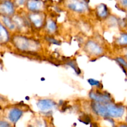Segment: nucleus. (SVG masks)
Here are the masks:
<instances>
[{"mask_svg": "<svg viewBox=\"0 0 127 127\" xmlns=\"http://www.w3.org/2000/svg\"><path fill=\"white\" fill-rule=\"evenodd\" d=\"M122 7L127 9V0H119Z\"/></svg>", "mask_w": 127, "mask_h": 127, "instance_id": "5701e85b", "label": "nucleus"}, {"mask_svg": "<svg viewBox=\"0 0 127 127\" xmlns=\"http://www.w3.org/2000/svg\"><path fill=\"white\" fill-rule=\"evenodd\" d=\"M83 1H84V2H87V3H88V2H89V0H83Z\"/></svg>", "mask_w": 127, "mask_h": 127, "instance_id": "393cba45", "label": "nucleus"}, {"mask_svg": "<svg viewBox=\"0 0 127 127\" xmlns=\"http://www.w3.org/2000/svg\"><path fill=\"white\" fill-rule=\"evenodd\" d=\"M24 111L22 109L19 107H13L9 110L8 114V118L11 122H17L23 115Z\"/></svg>", "mask_w": 127, "mask_h": 127, "instance_id": "9b49d317", "label": "nucleus"}, {"mask_svg": "<svg viewBox=\"0 0 127 127\" xmlns=\"http://www.w3.org/2000/svg\"><path fill=\"white\" fill-rule=\"evenodd\" d=\"M26 2H27V0H16V3L17 6H23Z\"/></svg>", "mask_w": 127, "mask_h": 127, "instance_id": "4be33fe9", "label": "nucleus"}, {"mask_svg": "<svg viewBox=\"0 0 127 127\" xmlns=\"http://www.w3.org/2000/svg\"><path fill=\"white\" fill-rule=\"evenodd\" d=\"M66 64H68V65L70 67H71V68L74 69V71L76 72V74H81V70L79 69V68L78 67L77 63L76 62V61L74 60H68V62L66 63Z\"/></svg>", "mask_w": 127, "mask_h": 127, "instance_id": "f3484780", "label": "nucleus"}, {"mask_svg": "<svg viewBox=\"0 0 127 127\" xmlns=\"http://www.w3.org/2000/svg\"><path fill=\"white\" fill-rule=\"evenodd\" d=\"M9 40V34L6 27L0 23V43L3 44L7 42Z\"/></svg>", "mask_w": 127, "mask_h": 127, "instance_id": "4468645a", "label": "nucleus"}, {"mask_svg": "<svg viewBox=\"0 0 127 127\" xmlns=\"http://www.w3.org/2000/svg\"><path fill=\"white\" fill-rule=\"evenodd\" d=\"M37 106L41 112H49L57 107V104L52 99H40L37 102Z\"/></svg>", "mask_w": 127, "mask_h": 127, "instance_id": "0eeeda50", "label": "nucleus"}, {"mask_svg": "<svg viewBox=\"0 0 127 127\" xmlns=\"http://www.w3.org/2000/svg\"><path fill=\"white\" fill-rule=\"evenodd\" d=\"M88 82L91 86L94 87V88H97V89H102V84L101 82L99 81L96 80L95 79H93V78H90V79H88Z\"/></svg>", "mask_w": 127, "mask_h": 127, "instance_id": "a211bd4d", "label": "nucleus"}, {"mask_svg": "<svg viewBox=\"0 0 127 127\" xmlns=\"http://www.w3.org/2000/svg\"><path fill=\"white\" fill-rule=\"evenodd\" d=\"M115 44L120 48L127 47V32H120L119 35L115 38Z\"/></svg>", "mask_w": 127, "mask_h": 127, "instance_id": "ddd939ff", "label": "nucleus"}, {"mask_svg": "<svg viewBox=\"0 0 127 127\" xmlns=\"http://www.w3.org/2000/svg\"><path fill=\"white\" fill-rule=\"evenodd\" d=\"M44 29L48 35H53L55 33L58 31V25L55 20L52 18H47Z\"/></svg>", "mask_w": 127, "mask_h": 127, "instance_id": "f8f14e48", "label": "nucleus"}, {"mask_svg": "<svg viewBox=\"0 0 127 127\" xmlns=\"http://www.w3.org/2000/svg\"><path fill=\"white\" fill-rule=\"evenodd\" d=\"M126 120H127V118H126Z\"/></svg>", "mask_w": 127, "mask_h": 127, "instance_id": "a878e982", "label": "nucleus"}, {"mask_svg": "<svg viewBox=\"0 0 127 127\" xmlns=\"http://www.w3.org/2000/svg\"><path fill=\"white\" fill-rule=\"evenodd\" d=\"M12 42L17 50L25 53H35L42 50V45L37 40L22 35L14 36Z\"/></svg>", "mask_w": 127, "mask_h": 127, "instance_id": "f257e3e1", "label": "nucleus"}, {"mask_svg": "<svg viewBox=\"0 0 127 127\" xmlns=\"http://www.w3.org/2000/svg\"><path fill=\"white\" fill-rule=\"evenodd\" d=\"M95 15L98 19L106 20L110 16L109 9L105 4H100L95 8Z\"/></svg>", "mask_w": 127, "mask_h": 127, "instance_id": "1a4fd4ad", "label": "nucleus"}, {"mask_svg": "<svg viewBox=\"0 0 127 127\" xmlns=\"http://www.w3.org/2000/svg\"><path fill=\"white\" fill-rule=\"evenodd\" d=\"M107 118L119 119L122 117L125 112L126 108L122 103H115L114 102L106 104Z\"/></svg>", "mask_w": 127, "mask_h": 127, "instance_id": "20e7f679", "label": "nucleus"}, {"mask_svg": "<svg viewBox=\"0 0 127 127\" xmlns=\"http://www.w3.org/2000/svg\"><path fill=\"white\" fill-rule=\"evenodd\" d=\"M89 97L92 101L108 104L114 102L111 94L107 91H103L101 89L94 88L89 93Z\"/></svg>", "mask_w": 127, "mask_h": 127, "instance_id": "7ed1b4c3", "label": "nucleus"}, {"mask_svg": "<svg viewBox=\"0 0 127 127\" xmlns=\"http://www.w3.org/2000/svg\"><path fill=\"white\" fill-rule=\"evenodd\" d=\"M46 39L48 41V42H50L52 44H55V45H60V42H59V40H57L56 38H53V37H51L50 35H48L46 37Z\"/></svg>", "mask_w": 127, "mask_h": 127, "instance_id": "6ab92c4d", "label": "nucleus"}, {"mask_svg": "<svg viewBox=\"0 0 127 127\" xmlns=\"http://www.w3.org/2000/svg\"><path fill=\"white\" fill-rule=\"evenodd\" d=\"M122 50V53L120 55L124 56V57H127V47H121Z\"/></svg>", "mask_w": 127, "mask_h": 127, "instance_id": "412c9836", "label": "nucleus"}, {"mask_svg": "<svg viewBox=\"0 0 127 127\" xmlns=\"http://www.w3.org/2000/svg\"><path fill=\"white\" fill-rule=\"evenodd\" d=\"M27 19L31 26L35 29L40 30L44 27L47 17L43 12H31L27 14Z\"/></svg>", "mask_w": 127, "mask_h": 127, "instance_id": "39448f33", "label": "nucleus"}, {"mask_svg": "<svg viewBox=\"0 0 127 127\" xmlns=\"http://www.w3.org/2000/svg\"><path fill=\"white\" fill-rule=\"evenodd\" d=\"M0 127H12L8 122L4 120H0Z\"/></svg>", "mask_w": 127, "mask_h": 127, "instance_id": "aec40b11", "label": "nucleus"}, {"mask_svg": "<svg viewBox=\"0 0 127 127\" xmlns=\"http://www.w3.org/2000/svg\"><path fill=\"white\" fill-rule=\"evenodd\" d=\"M2 21H3L4 24L6 26L8 29L11 30V31H14L17 29L13 19L12 18H11L9 16H4L2 17Z\"/></svg>", "mask_w": 127, "mask_h": 127, "instance_id": "2eb2a0df", "label": "nucleus"}, {"mask_svg": "<svg viewBox=\"0 0 127 127\" xmlns=\"http://www.w3.org/2000/svg\"><path fill=\"white\" fill-rule=\"evenodd\" d=\"M115 60L116 61L117 63L120 65V66L124 69V71H127V61L126 58L122 55H119L115 57Z\"/></svg>", "mask_w": 127, "mask_h": 127, "instance_id": "dca6fc26", "label": "nucleus"}, {"mask_svg": "<svg viewBox=\"0 0 127 127\" xmlns=\"http://www.w3.org/2000/svg\"><path fill=\"white\" fill-rule=\"evenodd\" d=\"M84 50L89 57H99L105 53V48L97 41L93 39L87 40L84 46Z\"/></svg>", "mask_w": 127, "mask_h": 127, "instance_id": "f03ea898", "label": "nucleus"}, {"mask_svg": "<svg viewBox=\"0 0 127 127\" xmlns=\"http://www.w3.org/2000/svg\"><path fill=\"white\" fill-rule=\"evenodd\" d=\"M14 6L10 1H4L0 4V13L4 16H12L14 13Z\"/></svg>", "mask_w": 127, "mask_h": 127, "instance_id": "9d476101", "label": "nucleus"}, {"mask_svg": "<svg viewBox=\"0 0 127 127\" xmlns=\"http://www.w3.org/2000/svg\"><path fill=\"white\" fill-rule=\"evenodd\" d=\"M119 127H127V124H122Z\"/></svg>", "mask_w": 127, "mask_h": 127, "instance_id": "b1692460", "label": "nucleus"}, {"mask_svg": "<svg viewBox=\"0 0 127 127\" xmlns=\"http://www.w3.org/2000/svg\"><path fill=\"white\" fill-rule=\"evenodd\" d=\"M27 8L31 12H43L45 5L41 0H28L27 2Z\"/></svg>", "mask_w": 127, "mask_h": 127, "instance_id": "6e6552de", "label": "nucleus"}, {"mask_svg": "<svg viewBox=\"0 0 127 127\" xmlns=\"http://www.w3.org/2000/svg\"><path fill=\"white\" fill-rule=\"evenodd\" d=\"M66 6L70 11L79 14L85 13L89 9L87 2L83 0H68Z\"/></svg>", "mask_w": 127, "mask_h": 127, "instance_id": "423d86ee", "label": "nucleus"}]
</instances>
